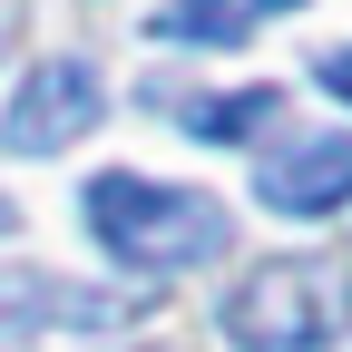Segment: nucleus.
I'll list each match as a JSON object with an SVG mask.
<instances>
[{
  "mask_svg": "<svg viewBox=\"0 0 352 352\" xmlns=\"http://www.w3.org/2000/svg\"><path fill=\"white\" fill-rule=\"evenodd\" d=\"M78 215H88V235H98L127 274H196V264L226 254V206L196 196V186H166V176L108 166V176H88Z\"/></svg>",
  "mask_w": 352,
  "mask_h": 352,
  "instance_id": "f257e3e1",
  "label": "nucleus"
},
{
  "mask_svg": "<svg viewBox=\"0 0 352 352\" xmlns=\"http://www.w3.org/2000/svg\"><path fill=\"white\" fill-rule=\"evenodd\" d=\"M226 333H235V352H333L323 264H254L226 294Z\"/></svg>",
  "mask_w": 352,
  "mask_h": 352,
  "instance_id": "f03ea898",
  "label": "nucleus"
},
{
  "mask_svg": "<svg viewBox=\"0 0 352 352\" xmlns=\"http://www.w3.org/2000/svg\"><path fill=\"white\" fill-rule=\"evenodd\" d=\"M98 108H108V88H98L88 59H39V69L20 78L10 118H0V147H10V157H59L69 138L98 127Z\"/></svg>",
  "mask_w": 352,
  "mask_h": 352,
  "instance_id": "7ed1b4c3",
  "label": "nucleus"
},
{
  "mask_svg": "<svg viewBox=\"0 0 352 352\" xmlns=\"http://www.w3.org/2000/svg\"><path fill=\"white\" fill-rule=\"evenodd\" d=\"M254 196L274 215H342L352 206V138H284L254 166Z\"/></svg>",
  "mask_w": 352,
  "mask_h": 352,
  "instance_id": "20e7f679",
  "label": "nucleus"
},
{
  "mask_svg": "<svg viewBox=\"0 0 352 352\" xmlns=\"http://www.w3.org/2000/svg\"><path fill=\"white\" fill-rule=\"evenodd\" d=\"M147 294H98V284H59V274H0V333H108Z\"/></svg>",
  "mask_w": 352,
  "mask_h": 352,
  "instance_id": "39448f33",
  "label": "nucleus"
},
{
  "mask_svg": "<svg viewBox=\"0 0 352 352\" xmlns=\"http://www.w3.org/2000/svg\"><path fill=\"white\" fill-rule=\"evenodd\" d=\"M274 10H303V0H166L147 30L157 39H186V50H235V39H254Z\"/></svg>",
  "mask_w": 352,
  "mask_h": 352,
  "instance_id": "423d86ee",
  "label": "nucleus"
},
{
  "mask_svg": "<svg viewBox=\"0 0 352 352\" xmlns=\"http://www.w3.org/2000/svg\"><path fill=\"white\" fill-rule=\"evenodd\" d=\"M176 118H186L196 138L235 147V138H254V127H274V118H284V88H235V98H186Z\"/></svg>",
  "mask_w": 352,
  "mask_h": 352,
  "instance_id": "0eeeda50",
  "label": "nucleus"
},
{
  "mask_svg": "<svg viewBox=\"0 0 352 352\" xmlns=\"http://www.w3.org/2000/svg\"><path fill=\"white\" fill-rule=\"evenodd\" d=\"M323 88H333V98H352V39H342V50H323V69H314Z\"/></svg>",
  "mask_w": 352,
  "mask_h": 352,
  "instance_id": "6e6552de",
  "label": "nucleus"
},
{
  "mask_svg": "<svg viewBox=\"0 0 352 352\" xmlns=\"http://www.w3.org/2000/svg\"><path fill=\"white\" fill-rule=\"evenodd\" d=\"M10 226H20V215H10V196H0V235H10Z\"/></svg>",
  "mask_w": 352,
  "mask_h": 352,
  "instance_id": "1a4fd4ad",
  "label": "nucleus"
}]
</instances>
